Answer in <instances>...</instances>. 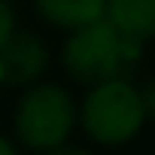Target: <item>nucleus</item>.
I'll list each match as a JSON object with an SVG mask.
<instances>
[{
  "mask_svg": "<svg viewBox=\"0 0 155 155\" xmlns=\"http://www.w3.org/2000/svg\"><path fill=\"white\" fill-rule=\"evenodd\" d=\"M137 58H140V46L125 40L107 18L76 28L61 49L64 70L82 85H97L107 79H128Z\"/></svg>",
  "mask_w": 155,
  "mask_h": 155,
  "instance_id": "nucleus-1",
  "label": "nucleus"
},
{
  "mask_svg": "<svg viewBox=\"0 0 155 155\" xmlns=\"http://www.w3.org/2000/svg\"><path fill=\"white\" fill-rule=\"evenodd\" d=\"M82 131L101 146H122L131 143L146 125V107L140 88L131 79H107L91 85L82 107L76 110Z\"/></svg>",
  "mask_w": 155,
  "mask_h": 155,
  "instance_id": "nucleus-2",
  "label": "nucleus"
},
{
  "mask_svg": "<svg viewBox=\"0 0 155 155\" xmlns=\"http://www.w3.org/2000/svg\"><path fill=\"white\" fill-rule=\"evenodd\" d=\"M15 137L34 152H49L67 143L76 125V104L67 88L55 82L28 85L15 107Z\"/></svg>",
  "mask_w": 155,
  "mask_h": 155,
  "instance_id": "nucleus-3",
  "label": "nucleus"
},
{
  "mask_svg": "<svg viewBox=\"0 0 155 155\" xmlns=\"http://www.w3.org/2000/svg\"><path fill=\"white\" fill-rule=\"evenodd\" d=\"M49 67V49L34 31H12L0 46V82L3 85H34Z\"/></svg>",
  "mask_w": 155,
  "mask_h": 155,
  "instance_id": "nucleus-4",
  "label": "nucleus"
},
{
  "mask_svg": "<svg viewBox=\"0 0 155 155\" xmlns=\"http://www.w3.org/2000/svg\"><path fill=\"white\" fill-rule=\"evenodd\" d=\"M104 18L137 46L155 40V0H107Z\"/></svg>",
  "mask_w": 155,
  "mask_h": 155,
  "instance_id": "nucleus-5",
  "label": "nucleus"
},
{
  "mask_svg": "<svg viewBox=\"0 0 155 155\" xmlns=\"http://www.w3.org/2000/svg\"><path fill=\"white\" fill-rule=\"evenodd\" d=\"M34 6L43 21L61 31H76L82 25H91L104 18L107 0H34Z\"/></svg>",
  "mask_w": 155,
  "mask_h": 155,
  "instance_id": "nucleus-6",
  "label": "nucleus"
},
{
  "mask_svg": "<svg viewBox=\"0 0 155 155\" xmlns=\"http://www.w3.org/2000/svg\"><path fill=\"white\" fill-rule=\"evenodd\" d=\"M15 31V15H12V6L6 0H0V46L6 43V37Z\"/></svg>",
  "mask_w": 155,
  "mask_h": 155,
  "instance_id": "nucleus-7",
  "label": "nucleus"
},
{
  "mask_svg": "<svg viewBox=\"0 0 155 155\" xmlns=\"http://www.w3.org/2000/svg\"><path fill=\"white\" fill-rule=\"evenodd\" d=\"M46 155H91L85 149H76V146H58V149H49Z\"/></svg>",
  "mask_w": 155,
  "mask_h": 155,
  "instance_id": "nucleus-8",
  "label": "nucleus"
},
{
  "mask_svg": "<svg viewBox=\"0 0 155 155\" xmlns=\"http://www.w3.org/2000/svg\"><path fill=\"white\" fill-rule=\"evenodd\" d=\"M0 155H18V149L12 146V140H6L3 134H0Z\"/></svg>",
  "mask_w": 155,
  "mask_h": 155,
  "instance_id": "nucleus-9",
  "label": "nucleus"
},
{
  "mask_svg": "<svg viewBox=\"0 0 155 155\" xmlns=\"http://www.w3.org/2000/svg\"><path fill=\"white\" fill-rule=\"evenodd\" d=\"M0 88H3V82H0Z\"/></svg>",
  "mask_w": 155,
  "mask_h": 155,
  "instance_id": "nucleus-10",
  "label": "nucleus"
}]
</instances>
